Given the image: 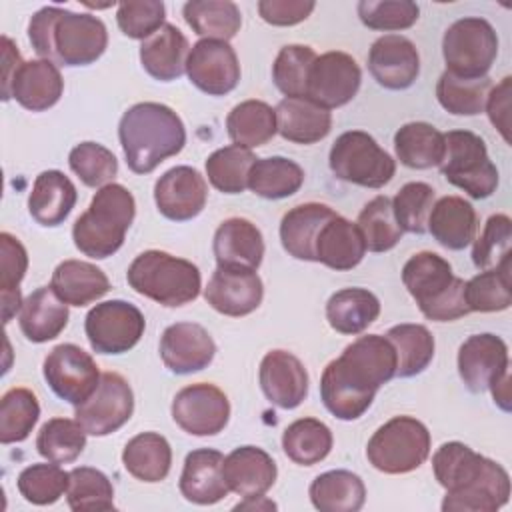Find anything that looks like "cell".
<instances>
[{
  "instance_id": "cell-52",
  "label": "cell",
  "mask_w": 512,
  "mask_h": 512,
  "mask_svg": "<svg viewBox=\"0 0 512 512\" xmlns=\"http://www.w3.org/2000/svg\"><path fill=\"white\" fill-rule=\"evenodd\" d=\"M470 312H500L510 308V260L494 270H482L464 284Z\"/></svg>"
},
{
  "instance_id": "cell-29",
  "label": "cell",
  "mask_w": 512,
  "mask_h": 512,
  "mask_svg": "<svg viewBox=\"0 0 512 512\" xmlns=\"http://www.w3.org/2000/svg\"><path fill=\"white\" fill-rule=\"evenodd\" d=\"M76 200V186L64 172L44 170L32 184L28 212L42 226H58L68 218Z\"/></svg>"
},
{
  "instance_id": "cell-59",
  "label": "cell",
  "mask_w": 512,
  "mask_h": 512,
  "mask_svg": "<svg viewBox=\"0 0 512 512\" xmlns=\"http://www.w3.org/2000/svg\"><path fill=\"white\" fill-rule=\"evenodd\" d=\"M164 18L166 8L158 0H128L120 2L116 10V22L122 34L142 42L166 24Z\"/></svg>"
},
{
  "instance_id": "cell-7",
  "label": "cell",
  "mask_w": 512,
  "mask_h": 512,
  "mask_svg": "<svg viewBox=\"0 0 512 512\" xmlns=\"http://www.w3.org/2000/svg\"><path fill=\"white\" fill-rule=\"evenodd\" d=\"M430 444V432L420 420L394 416L372 434L366 444V458L384 474H406L426 462Z\"/></svg>"
},
{
  "instance_id": "cell-14",
  "label": "cell",
  "mask_w": 512,
  "mask_h": 512,
  "mask_svg": "<svg viewBox=\"0 0 512 512\" xmlns=\"http://www.w3.org/2000/svg\"><path fill=\"white\" fill-rule=\"evenodd\" d=\"M134 412V394L124 376L104 372L94 394L76 406L74 416L90 436H108L122 428Z\"/></svg>"
},
{
  "instance_id": "cell-19",
  "label": "cell",
  "mask_w": 512,
  "mask_h": 512,
  "mask_svg": "<svg viewBox=\"0 0 512 512\" xmlns=\"http://www.w3.org/2000/svg\"><path fill=\"white\" fill-rule=\"evenodd\" d=\"M208 198L204 176L192 166H174L154 184V202L158 212L174 222L196 218Z\"/></svg>"
},
{
  "instance_id": "cell-41",
  "label": "cell",
  "mask_w": 512,
  "mask_h": 512,
  "mask_svg": "<svg viewBox=\"0 0 512 512\" xmlns=\"http://www.w3.org/2000/svg\"><path fill=\"white\" fill-rule=\"evenodd\" d=\"M182 16L194 34L228 42L242 26L240 8L230 0H190L182 6Z\"/></svg>"
},
{
  "instance_id": "cell-26",
  "label": "cell",
  "mask_w": 512,
  "mask_h": 512,
  "mask_svg": "<svg viewBox=\"0 0 512 512\" xmlns=\"http://www.w3.org/2000/svg\"><path fill=\"white\" fill-rule=\"evenodd\" d=\"M64 92V80L58 66L52 60H28L24 62L10 86L8 100L14 98L22 108L30 112H44L52 108Z\"/></svg>"
},
{
  "instance_id": "cell-44",
  "label": "cell",
  "mask_w": 512,
  "mask_h": 512,
  "mask_svg": "<svg viewBox=\"0 0 512 512\" xmlns=\"http://www.w3.org/2000/svg\"><path fill=\"white\" fill-rule=\"evenodd\" d=\"M398 358L396 376L412 378L428 368L434 358V336L422 324H396L386 332Z\"/></svg>"
},
{
  "instance_id": "cell-9",
  "label": "cell",
  "mask_w": 512,
  "mask_h": 512,
  "mask_svg": "<svg viewBox=\"0 0 512 512\" xmlns=\"http://www.w3.org/2000/svg\"><path fill=\"white\" fill-rule=\"evenodd\" d=\"M336 378L366 396H376L380 386L396 376L398 358L392 342L380 334L356 338L326 366Z\"/></svg>"
},
{
  "instance_id": "cell-46",
  "label": "cell",
  "mask_w": 512,
  "mask_h": 512,
  "mask_svg": "<svg viewBox=\"0 0 512 512\" xmlns=\"http://www.w3.org/2000/svg\"><path fill=\"white\" fill-rule=\"evenodd\" d=\"M490 90L492 80L488 76L458 78L444 70L436 84V98L440 106L454 116H476L484 110Z\"/></svg>"
},
{
  "instance_id": "cell-21",
  "label": "cell",
  "mask_w": 512,
  "mask_h": 512,
  "mask_svg": "<svg viewBox=\"0 0 512 512\" xmlns=\"http://www.w3.org/2000/svg\"><path fill=\"white\" fill-rule=\"evenodd\" d=\"M216 354V344L208 330L196 322L170 324L160 338V358L174 374L204 370Z\"/></svg>"
},
{
  "instance_id": "cell-42",
  "label": "cell",
  "mask_w": 512,
  "mask_h": 512,
  "mask_svg": "<svg viewBox=\"0 0 512 512\" xmlns=\"http://www.w3.org/2000/svg\"><path fill=\"white\" fill-rule=\"evenodd\" d=\"M226 130L236 146L246 150L258 148L278 132L276 112L262 100H244L230 110Z\"/></svg>"
},
{
  "instance_id": "cell-40",
  "label": "cell",
  "mask_w": 512,
  "mask_h": 512,
  "mask_svg": "<svg viewBox=\"0 0 512 512\" xmlns=\"http://www.w3.org/2000/svg\"><path fill=\"white\" fill-rule=\"evenodd\" d=\"M304 170L298 162L284 156L256 158L248 172V188L266 200H282L300 190Z\"/></svg>"
},
{
  "instance_id": "cell-25",
  "label": "cell",
  "mask_w": 512,
  "mask_h": 512,
  "mask_svg": "<svg viewBox=\"0 0 512 512\" xmlns=\"http://www.w3.org/2000/svg\"><path fill=\"white\" fill-rule=\"evenodd\" d=\"M224 456L214 448H198L186 454L180 474V494L200 506L216 504L228 496V486L222 476Z\"/></svg>"
},
{
  "instance_id": "cell-20",
  "label": "cell",
  "mask_w": 512,
  "mask_h": 512,
  "mask_svg": "<svg viewBox=\"0 0 512 512\" xmlns=\"http://www.w3.org/2000/svg\"><path fill=\"white\" fill-rule=\"evenodd\" d=\"M458 374L470 392H484L508 374V346L490 332L468 336L458 350Z\"/></svg>"
},
{
  "instance_id": "cell-15",
  "label": "cell",
  "mask_w": 512,
  "mask_h": 512,
  "mask_svg": "<svg viewBox=\"0 0 512 512\" xmlns=\"http://www.w3.org/2000/svg\"><path fill=\"white\" fill-rule=\"evenodd\" d=\"M172 420L192 436H216L230 420L226 394L208 382L184 386L172 400Z\"/></svg>"
},
{
  "instance_id": "cell-63",
  "label": "cell",
  "mask_w": 512,
  "mask_h": 512,
  "mask_svg": "<svg viewBox=\"0 0 512 512\" xmlns=\"http://www.w3.org/2000/svg\"><path fill=\"white\" fill-rule=\"evenodd\" d=\"M488 390L492 392L494 402H496L504 412H510V372L504 374L498 382H494Z\"/></svg>"
},
{
  "instance_id": "cell-11",
  "label": "cell",
  "mask_w": 512,
  "mask_h": 512,
  "mask_svg": "<svg viewBox=\"0 0 512 512\" xmlns=\"http://www.w3.org/2000/svg\"><path fill=\"white\" fill-rule=\"evenodd\" d=\"M442 56L446 72L458 78H484L498 56L496 30L480 16H464L446 28Z\"/></svg>"
},
{
  "instance_id": "cell-37",
  "label": "cell",
  "mask_w": 512,
  "mask_h": 512,
  "mask_svg": "<svg viewBox=\"0 0 512 512\" xmlns=\"http://www.w3.org/2000/svg\"><path fill=\"white\" fill-rule=\"evenodd\" d=\"M380 314V300L366 288H342L326 302V320L346 336L364 332Z\"/></svg>"
},
{
  "instance_id": "cell-62",
  "label": "cell",
  "mask_w": 512,
  "mask_h": 512,
  "mask_svg": "<svg viewBox=\"0 0 512 512\" xmlns=\"http://www.w3.org/2000/svg\"><path fill=\"white\" fill-rule=\"evenodd\" d=\"M2 60H4V66H2V100H8L12 80L18 72V68L24 64L18 48L14 46V42L8 36H2Z\"/></svg>"
},
{
  "instance_id": "cell-27",
  "label": "cell",
  "mask_w": 512,
  "mask_h": 512,
  "mask_svg": "<svg viewBox=\"0 0 512 512\" xmlns=\"http://www.w3.org/2000/svg\"><path fill=\"white\" fill-rule=\"evenodd\" d=\"M334 216L336 212L320 202H306L290 208L280 222V242L284 250L296 260L316 262L320 230Z\"/></svg>"
},
{
  "instance_id": "cell-61",
  "label": "cell",
  "mask_w": 512,
  "mask_h": 512,
  "mask_svg": "<svg viewBox=\"0 0 512 512\" xmlns=\"http://www.w3.org/2000/svg\"><path fill=\"white\" fill-rule=\"evenodd\" d=\"M510 86H512V78L504 76L500 84H496L488 98H486V112L488 118L492 122L494 128H498V132L502 134V138L506 142H510V124H508V116H510Z\"/></svg>"
},
{
  "instance_id": "cell-45",
  "label": "cell",
  "mask_w": 512,
  "mask_h": 512,
  "mask_svg": "<svg viewBox=\"0 0 512 512\" xmlns=\"http://www.w3.org/2000/svg\"><path fill=\"white\" fill-rule=\"evenodd\" d=\"M28 270V252L10 232L0 234V298L2 322L8 324L22 308L20 282Z\"/></svg>"
},
{
  "instance_id": "cell-35",
  "label": "cell",
  "mask_w": 512,
  "mask_h": 512,
  "mask_svg": "<svg viewBox=\"0 0 512 512\" xmlns=\"http://www.w3.org/2000/svg\"><path fill=\"white\" fill-rule=\"evenodd\" d=\"M50 288L62 302L80 308L102 298L110 290V280L96 264L64 260L54 268Z\"/></svg>"
},
{
  "instance_id": "cell-38",
  "label": "cell",
  "mask_w": 512,
  "mask_h": 512,
  "mask_svg": "<svg viewBox=\"0 0 512 512\" xmlns=\"http://www.w3.org/2000/svg\"><path fill=\"white\" fill-rule=\"evenodd\" d=\"M308 494L320 512H358L366 500V486L350 470H328L312 480Z\"/></svg>"
},
{
  "instance_id": "cell-60",
  "label": "cell",
  "mask_w": 512,
  "mask_h": 512,
  "mask_svg": "<svg viewBox=\"0 0 512 512\" xmlns=\"http://www.w3.org/2000/svg\"><path fill=\"white\" fill-rule=\"evenodd\" d=\"M314 8H316V2L312 0H260L258 2L260 18L272 26L300 24L312 14Z\"/></svg>"
},
{
  "instance_id": "cell-18",
  "label": "cell",
  "mask_w": 512,
  "mask_h": 512,
  "mask_svg": "<svg viewBox=\"0 0 512 512\" xmlns=\"http://www.w3.org/2000/svg\"><path fill=\"white\" fill-rule=\"evenodd\" d=\"M264 296V286L256 270L236 266H216L206 288V302L220 314L240 318L254 312Z\"/></svg>"
},
{
  "instance_id": "cell-17",
  "label": "cell",
  "mask_w": 512,
  "mask_h": 512,
  "mask_svg": "<svg viewBox=\"0 0 512 512\" xmlns=\"http://www.w3.org/2000/svg\"><path fill=\"white\" fill-rule=\"evenodd\" d=\"M190 82L208 96H224L240 82V64L234 48L224 40H198L186 60Z\"/></svg>"
},
{
  "instance_id": "cell-56",
  "label": "cell",
  "mask_w": 512,
  "mask_h": 512,
  "mask_svg": "<svg viewBox=\"0 0 512 512\" xmlns=\"http://www.w3.org/2000/svg\"><path fill=\"white\" fill-rule=\"evenodd\" d=\"M434 188L426 182H408L392 198V212L402 232L424 234L434 206Z\"/></svg>"
},
{
  "instance_id": "cell-36",
  "label": "cell",
  "mask_w": 512,
  "mask_h": 512,
  "mask_svg": "<svg viewBox=\"0 0 512 512\" xmlns=\"http://www.w3.org/2000/svg\"><path fill=\"white\" fill-rule=\"evenodd\" d=\"M122 464L140 482H162L172 466V448L158 432H140L122 450Z\"/></svg>"
},
{
  "instance_id": "cell-24",
  "label": "cell",
  "mask_w": 512,
  "mask_h": 512,
  "mask_svg": "<svg viewBox=\"0 0 512 512\" xmlns=\"http://www.w3.org/2000/svg\"><path fill=\"white\" fill-rule=\"evenodd\" d=\"M222 476L230 492L250 498L264 496L274 486L278 468L266 450L258 446H238L224 458Z\"/></svg>"
},
{
  "instance_id": "cell-49",
  "label": "cell",
  "mask_w": 512,
  "mask_h": 512,
  "mask_svg": "<svg viewBox=\"0 0 512 512\" xmlns=\"http://www.w3.org/2000/svg\"><path fill=\"white\" fill-rule=\"evenodd\" d=\"M256 156L252 150L236 144L214 150L206 160V176L210 184L224 194H240L248 188V172Z\"/></svg>"
},
{
  "instance_id": "cell-58",
  "label": "cell",
  "mask_w": 512,
  "mask_h": 512,
  "mask_svg": "<svg viewBox=\"0 0 512 512\" xmlns=\"http://www.w3.org/2000/svg\"><path fill=\"white\" fill-rule=\"evenodd\" d=\"M364 26L378 32L406 30L416 24L420 8L412 0H362L356 6Z\"/></svg>"
},
{
  "instance_id": "cell-43",
  "label": "cell",
  "mask_w": 512,
  "mask_h": 512,
  "mask_svg": "<svg viewBox=\"0 0 512 512\" xmlns=\"http://www.w3.org/2000/svg\"><path fill=\"white\" fill-rule=\"evenodd\" d=\"M332 432L318 418H298L282 434L284 454L300 466L322 462L332 450Z\"/></svg>"
},
{
  "instance_id": "cell-5",
  "label": "cell",
  "mask_w": 512,
  "mask_h": 512,
  "mask_svg": "<svg viewBox=\"0 0 512 512\" xmlns=\"http://www.w3.org/2000/svg\"><path fill=\"white\" fill-rule=\"evenodd\" d=\"M402 282L428 320L450 322L470 312L464 298L466 282L454 276L450 262L436 252L410 256L402 268Z\"/></svg>"
},
{
  "instance_id": "cell-13",
  "label": "cell",
  "mask_w": 512,
  "mask_h": 512,
  "mask_svg": "<svg viewBox=\"0 0 512 512\" xmlns=\"http://www.w3.org/2000/svg\"><path fill=\"white\" fill-rule=\"evenodd\" d=\"M42 372L50 390L74 408L94 394L102 376L94 358L70 342L58 344L48 352Z\"/></svg>"
},
{
  "instance_id": "cell-3",
  "label": "cell",
  "mask_w": 512,
  "mask_h": 512,
  "mask_svg": "<svg viewBox=\"0 0 512 512\" xmlns=\"http://www.w3.org/2000/svg\"><path fill=\"white\" fill-rule=\"evenodd\" d=\"M118 138L128 168L134 174H150L184 148L186 128L170 106L138 102L122 114Z\"/></svg>"
},
{
  "instance_id": "cell-2",
  "label": "cell",
  "mask_w": 512,
  "mask_h": 512,
  "mask_svg": "<svg viewBox=\"0 0 512 512\" xmlns=\"http://www.w3.org/2000/svg\"><path fill=\"white\" fill-rule=\"evenodd\" d=\"M28 38L40 58L64 66H88L108 46L106 24L100 18L58 6H44L30 18Z\"/></svg>"
},
{
  "instance_id": "cell-4",
  "label": "cell",
  "mask_w": 512,
  "mask_h": 512,
  "mask_svg": "<svg viewBox=\"0 0 512 512\" xmlns=\"http://www.w3.org/2000/svg\"><path fill=\"white\" fill-rule=\"evenodd\" d=\"M136 216L132 192L122 184L102 186L88 210L80 214L72 226L74 246L94 260H104L120 250L126 232Z\"/></svg>"
},
{
  "instance_id": "cell-57",
  "label": "cell",
  "mask_w": 512,
  "mask_h": 512,
  "mask_svg": "<svg viewBox=\"0 0 512 512\" xmlns=\"http://www.w3.org/2000/svg\"><path fill=\"white\" fill-rule=\"evenodd\" d=\"M512 220L506 214H492L478 238H474L472 262L478 270H494L510 260Z\"/></svg>"
},
{
  "instance_id": "cell-53",
  "label": "cell",
  "mask_w": 512,
  "mask_h": 512,
  "mask_svg": "<svg viewBox=\"0 0 512 512\" xmlns=\"http://www.w3.org/2000/svg\"><path fill=\"white\" fill-rule=\"evenodd\" d=\"M316 52L304 44H286L272 64V80L286 98H306L310 68Z\"/></svg>"
},
{
  "instance_id": "cell-51",
  "label": "cell",
  "mask_w": 512,
  "mask_h": 512,
  "mask_svg": "<svg viewBox=\"0 0 512 512\" xmlns=\"http://www.w3.org/2000/svg\"><path fill=\"white\" fill-rule=\"evenodd\" d=\"M40 416V404L32 390L10 388L0 400V442L14 444L30 436Z\"/></svg>"
},
{
  "instance_id": "cell-54",
  "label": "cell",
  "mask_w": 512,
  "mask_h": 512,
  "mask_svg": "<svg viewBox=\"0 0 512 512\" xmlns=\"http://www.w3.org/2000/svg\"><path fill=\"white\" fill-rule=\"evenodd\" d=\"M70 474L60 468V464H30L16 480L20 496L36 506H48L60 500L68 490Z\"/></svg>"
},
{
  "instance_id": "cell-48",
  "label": "cell",
  "mask_w": 512,
  "mask_h": 512,
  "mask_svg": "<svg viewBox=\"0 0 512 512\" xmlns=\"http://www.w3.org/2000/svg\"><path fill=\"white\" fill-rule=\"evenodd\" d=\"M66 500L74 512L114 510V486L110 478L92 466L72 468Z\"/></svg>"
},
{
  "instance_id": "cell-23",
  "label": "cell",
  "mask_w": 512,
  "mask_h": 512,
  "mask_svg": "<svg viewBox=\"0 0 512 512\" xmlns=\"http://www.w3.org/2000/svg\"><path fill=\"white\" fill-rule=\"evenodd\" d=\"M258 382L264 396L278 408L292 410L308 396V372L304 364L286 350H270L260 362Z\"/></svg>"
},
{
  "instance_id": "cell-47",
  "label": "cell",
  "mask_w": 512,
  "mask_h": 512,
  "mask_svg": "<svg viewBox=\"0 0 512 512\" xmlns=\"http://www.w3.org/2000/svg\"><path fill=\"white\" fill-rule=\"evenodd\" d=\"M86 446V430L74 418H50L36 436V450L54 464L74 462Z\"/></svg>"
},
{
  "instance_id": "cell-6",
  "label": "cell",
  "mask_w": 512,
  "mask_h": 512,
  "mask_svg": "<svg viewBox=\"0 0 512 512\" xmlns=\"http://www.w3.org/2000/svg\"><path fill=\"white\" fill-rule=\"evenodd\" d=\"M130 288L166 308H178L198 298L202 276L196 264L162 250H146L128 266Z\"/></svg>"
},
{
  "instance_id": "cell-30",
  "label": "cell",
  "mask_w": 512,
  "mask_h": 512,
  "mask_svg": "<svg viewBox=\"0 0 512 512\" xmlns=\"http://www.w3.org/2000/svg\"><path fill=\"white\" fill-rule=\"evenodd\" d=\"M476 228L478 216L468 200L460 196H442L430 210L426 232H430L440 246L462 250L474 240Z\"/></svg>"
},
{
  "instance_id": "cell-39",
  "label": "cell",
  "mask_w": 512,
  "mask_h": 512,
  "mask_svg": "<svg viewBox=\"0 0 512 512\" xmlns=\"http://www.w3.org/2000/svg\"><path fill=\"white\" fill-rule=\"evenodd\" d=\"M444 148V134L428 122H408L394 134L396 158L414 170L440 166Z\"/></svg>"
},
{
  "instance_id": "cell-1",
  "label": "cell",
  "mask_w": 512,
  "mask_h": 512,
  "mask_svg": "<svg viewBox=\"0 0 512 512\" xmlns=\"http://www.w3.org/2000/svg\"><path fill=\"white\" fill-rule=\"evenodd\" d=\"M432 470L446 490L444 512H496L510 498L508 472L462 442H444L432 456Z\"/></svg>"
},
{
  "instance_id": "cell-28",
  "label": "cell",
  "mask_w": 512,
  "mask_h": 512,
  "mask_svg": "<svg viewBox=\"0 0 512 512\" xmlns=\"http://www.w3.org/2000/svg\"><path fill=\"white\" fill-rule=\"evenodd\" d=\"M212 250L218 266L256 270L264 258V238L250 220L228 218L216 228Z\"/></svg>"
},
{
  "instance_id": "cell-64",
  "label": "cell",
  "mask_w": 512,
  "mask_h": 512,
  "mask_svg": "<svg viewBox=\"0 0 512 512\" xmlns=\"http://www.w3.org/2000/svg\"><path fill=\"white\" fill-rule=\"evenodd\" d=\"M234 510H276V504L266 496H250L244 498V502L236 504Z\"/></svg>"
},
{
  "instance_id": "cell-12",
  "label": "cell",
  "mask_w": 512,
  "mask_h": 512,
  "mask_svg": "<svg viewBox=\"0 0 512 512\" xmlns=\"http://www.w3.org/2000/svg\"><path fill=\"white\" fill-rule=\"evenodd\" d=\"M144 314L126 300L96 304L84 320V332L94 352L124 354L144 336Z\"/></svg>"
},
{
  "instance_id": "cell-50",
  "label": "cell",
  "mask_w": 512,
  "mask_h": 512,
  "mask_svg": "<svg viewBox=\"0 0 512 512\" xmlns=\"http://www.w3.org/2000/svg\"><path fill=\"white\" fill-rule=\"evenodd\" d=\"M356 226L364 238L366 250L370 252H388L392 250L400 238L402 228L398 226L394 212H392V200L384 194L372 198L358 214Z\"/></svg>"
},
{
  "instance_id": "cell-32",
  "label": "cell",
  "mask_w": 512,
  "mask_h": 512,
  "mask_svg": "<svg viewBox=\"0 0 512 512\" xmlns=\"http://www.w3.org/2000/svg\"><path fill=\"white\" fill-rule=\"evenodd\" d=\"M188 40L174 26L164 24L156 34L146 38L140 46L142 68L160 82H172L186 72Z\"/></svg>"
},
{
  "instance_id": "cell-8",
  "label": "cell",
  "mask_w": 512,
  "mask_h": 512,
  "mask_svg": "<svg viewBox=\"0 0 512 512\" xmlns=\"http://www.w3.org/2000/svg\"><path fill=\"white\" fill-rule=\"evenodd\" d=\"M444 144L442 176L470 198L492 196L498 188V170L488 156L484 140L470 130H450L444 134Z\"/></svg>"
},
{
  "instance_id": "cell-55",
  "label": "cell",
  "mask_w": 512,
  "mask_h": 512,
  "mask_svg": "<svg viewBox=\"0 0 512 512\" xmlns=\"http://www.w3.org/2000/svg\"><path fill=\"white\" fill-rule=\"evenodd\" d=\"M72 172L90 188H102L118 174V160L98 142H80L68 154Z\"/></svg>"
},
{
  "instance_id": "cell-33",
  "label": "cell",
  "mask_w": 512,
  "mask_h": 512,
  "mask_svg": "<svg viewBox=\"0 0 512 512\" xmlns=\"http://www.w3.org/2000/svg\"><path fill=\"white\" fill-rule=\"evenodd\" d=\"M68 316V304L50 286H42L26 296L18 322L26 340L42 344L60 336L68 324Z\"/></svg>"
},
{
  "instance_id": "cell-31",
  "label": "cell",
  "mask_w": 512,
  "mask_h": 512,
  "mask_svg": "<svg viewBox=\"0 0 512 512\" xmlns=\"http://www.w3.org/2000/svg\"><path fill=\"white\" fill-rule=\"evenodd\" d=\"M274 112L278 134L294 144H316L332 128L330 110L308 98H282Z\"/></svg>"
},
{
  "instance_id": "cell-10",
  "label": "cell",
  "mask_w": 512,
  "mask_h": 512,
  "mask_svg": "<svg viewBox=\"0 0 512 512\" xmlns=\"http://www.w3.org/2000/svg\"><path fill=\"white\" fill-rule=\"evenodd\" d=\"M328 164L338 180L362 188H382L396 172L394 158L362 130L340 134L330 148Z\"/></svg>"
},
{
  "instance_id": "cell-16",
  "label": "cell",
  "mask_w": 512,
  "mask_h": 512,
  "mask_svg": "<svg viewBox=\"0 0 512 512\" xmlns=\"http://www.w3.org/2000/svg\"><path fill=\"white\" fill-rule=\"evenodd\" d=\"M362 72L358 62L340 50H330L316 56L310 76L306 98L314 104L332 110L348 104L360 90Z\"/></svg>"
},
{
  "instance_id": "cell-22",
  "label": "cell",
  "mask_w": 512,
  "mask_h": 512,
  "mask_svg": "<svg viewBox=\"0 0 512 512\" xmlns=\"http://www.w3.org/2000/svg\"><path fill=\"white\" fill-rule=\"evenodd\" d=\"M368 70L380 86L406 90L420 74V56L406 36L384 34L370 46Z\"/></svg>"
},
{
  "instance_id": "cell-34",
  "label": "cell",
  "mask_w": 512,
  "mask_h": 512,
  "mask_svg": "<svg viewBox=\"0 0 512 512\" xmlns=\"http://www.w3.org/2000/svg\"><path fill=\"white\" fill-rule=\"evenodd\" d=\"M366 254L364 238L354 222L336 214L320 230L316 242V262L332 270H352Z\"/></svg>"
}]
</instances>
